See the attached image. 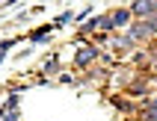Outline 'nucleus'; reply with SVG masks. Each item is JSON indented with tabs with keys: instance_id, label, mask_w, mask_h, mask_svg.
Segmentation results:
<instances>
[{
	"instance_id": "f03ea898",
	"label": "nucleus",
	"mask_w": 157,
	"mask_h": 121,
	"mask_svg": "<svg viewBox=\"0 0 157 121\" xmlns=\"http://www.w3.org/2000/svg\"><path fill=\"white\" fill-rule=\"evenodd\" d=\"M131 15H133V18H142V21L154 18V15H157V0H133Z\"/></svg>"
},
{
	"instance_id": "39448f33",
	"label": "nucleus",
	"mask_w": 157,
	"mask_h": 121,
	"mask_svg": "<svg viewBox=\"0 0 157 121\" xmlns=\"http://www.w3.org/2000/svg\"><path fill=\"white\" fill-rule=\"evenodd\" d=\"M128 24H131V9H116L113 12V27L116 30H124Z\"/></svg>"
},
{
	"instance_id": "4468645a",
	"label": "nucleus",
	"mask_w": 157,
	"mask_h": 121,
	"mask_svg": "<svg viewBox=\"0 0 157 121\" xmlns=\"http://www.w3.org/2000/svg\"><path fill=\"white\" fill-rule=\"evenodd\" d=\"M3 121H21V115H18V109H9V112L3 115Z\"/></svg>"
},
{
	"instance_id": "20e7f679",
	"label": "nucleus",
	"mask_w": 157,
	"mask_h": 121,
	"mask_svg": "<svg viewBox=\"0 0 157 121\" xmlns=\"http://www.w3.org/2000/svg\"><path fill=\"white\" fill-rule=\"evenodd\" d=\"M128 42L131 44H136V42H142V38H148V30H145V24H133V27H128Z\"/></svg>"
},
{
	"instance_id": "7ed1b4c3",
	"label": "nucleus",
	"mask_w": 157,
	"mask_h": 121,
	"mask_svg": "<svg viewBox=\"0 0 157 121\" xmlns=\"http://www.w3.org/2000/svg\"><path fill=\"white\" fill-rule=\"evenodd\" d=\"M148 86H151V77H133L131 83H128V95H133V97H142L145 92H148Z\"/></svg>"
},
{
	"instance_id": "f3484780",
	"label": "nucleus",
	"mask_w": 157,
	"mask_h": 121,
	"mask_svg": "<svg viewBox=\"0 0 157 121\" xmlns=\"http://www.w3.org/2000/svg\"><path fill=\"white\" fill-rule=\"evenodd\" d=\"M148 59V56H145V53H136V56H133V65H142V62Z\"/></svg>"
},
{
	"instance_id": "0eeeda50",
	"label": "nucleus",
	"mask_w": 157,
	"mask_h": 121,
	"mask_svg": "<svg viewBox=\"0 0 157 121\" xmlns=\"http://www.w3.org/2000/svg\"><path fill=\"white\" fill-rule=\"evenodd\" d=\"M51 30H53V24H44V27H39V30H33V33H30V42H44V38L51 35Z\"/></svg>"
},
{
	"instance_id": "ddd939ff",
	"label": "nucleus",
	"mask_w": 157,
	"mask_h": 121,
	"mask_svg": "<svg viewBox=\"0 0 157 121\" xmlns=\"http://www.w3.org/2000/svg\"><path fill=\"white\" fill-rule=\"evenodd\" d=\"M142 24H145L148 35H154V33H157V15H154V18H148V21H142Z\"/></svg>"
},
{
	"instance_id": "9d476101",
	"label": "nucleus",
	"mask_w": 157,
	"mask_h": 121,
	"mask_svg": "<svg viewBox=\"0 0 157 121\" xmlns=\"http://www.w3.org/2000/svg\"><path fill=\"white\" fill-rule=\"evenodd\" d=\"M42 71H44V74H56V71H59V59H56V56H53V59H48Z\"/></svg>"
},
{
	"instance_id": "f257e3e1",
	"label": "nucleus",
	"mask_w": 157,
	"mask_h": 121,
	"mask_svg": "<svg viewBox=\"0 0 157 121\" xmlns=\"http://www.w3.org/2000/svg\"><path fill=\"white\" fill-rule=\"evenodd\" d=\"M101 56V50H98V44L86 42V44H77V53H74V65L77 68H89L92 62Z\"/></svg>"
},
{
	"instance_id": "1a4fd4ad",
	"label": "nucleus",
	"mask_w": 157,
	"mask_h": 121,
	"mask_svg": "<svg viewBox=\"0 0 157 121\" xmlns=\"http://www.w3.org/2000/svg\"><path fill=\"white\" fill-rule=\"evenodd\" d=\"M136 109H142V112H157V97H145L142 106H136Z\"/></svg>"
},
{
	"instance_id": "6ab92c4d",
	"label": "nucleus",
	"mask_w": 157,
	"mask_h": 121,
	"mask_svg": "<svg viewBox=\"0 0 157 121\" xmlns=\"http://www.w3.org/2000/svg\"><path fill=\"white\" fill-rule=\"evenodd\" d=\"M3 59H6V50H0V62H3Z\"/></svg>"
},
{
	"instance_id": "f8f14e48",
	"label": "nucleus",
	"mask_w": 157,
	"mask_h": 121,
	"mask_svg": "<svg viewBox=\"0 0 157 121\" xmlns=\"http://www.w3.org/2000/svg\"><path fill=\"white\" fill-rule=\"evenodd\" d=\"M3 109H6V112H9V109H18V95H9L6 104H3Z\"/></svg>"
},
{
	"instance_id": "dca6fc26",
	"label": "nucleus",
	"mask_w": 157,
	"mask_h": 121,
	"mask_svg": "<svg viewBox=\"0 0 157 121\" xmlns=\"http://www.w3.org/2000/svg\"><path fill=\"white\" fill-rule=\"evenodd\" d=\"M9 47H15V38H6V42H0V50H9Z\"/></svg>"
},
{
	"instance_id": "9b49d317",
	"label": "nucleus",
	"mask_w": 157,
	"mask_h": 121,
	"mask_svg": "<svg viewBox=\"0 0 157 121\" xmlns=\"http://www.w3.org/2000/svg\"><path fill=\"white\" fill-rule=\"evenodd\" d=\"M71 18H74V15H71V12H62V15L56 18V21H53V30H56V27H62V24H68Z\"/></svg>"
},
{
	"instance_id": "6e6552de",
	"label": "nucleus",
	"mask_w": 157,
	"mask_h": 121,
	"mask_svg": "<svg viewBox=\"0 0 157 121\" xmlns=\"http://www.w3.org/2000/svg\"><path fill=\"white\" fill-rule=\"evenodd\" d=\"M98 30H101V33H113V30H116V27H113V15L98 18Z\"/></svg>"
},
{
	"instance_id": "a211bd4d",
	"label": "nucleus",
	"mask_w": 157,
	"mask_h": 121,
	"mask_svg": "<svg viewBox=\"0 0 157 121\" xmlns=\"http://www.w3.org/2000/svg\"><path fill=\"white\" fill-rule=\"evenodd\" d=\"M151 65L157 68V50H151Z\"/></svg>"
},
{
	"instance_id": "423d86ee",
	"label": "nucleus",
	"mask_w": 157,
	"mask_h": 121,
	"mask_svg": "<svg viewBox=\"0 0 157 121\" xmlns=\"http://www.w3.org/2000/svg\"><path fill=\"white\" fill-rule=\"evenodd\" d=\"M113 106H116V109H119V112H124V115H131V112H136V104H131V101H128V97H119V95L113 97Z\"/></svg>"
},
{
	"instance_id": "2eb2a0df",
	"label": "nucleus",
	"mask_w": 157,
	"mask_h": 121,
	"mask_svg": "<svg viewBox=\"0 0 157 121\" xmlns=\"http://www.w3.org/2000/svg\"><path fill=\"white\" fill-rule=\"evenodd\" d=\"M140 121H157V112H142Z\"/></svg>"
}]
</instances>
